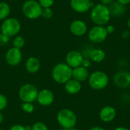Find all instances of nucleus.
I'll return each instance as SVG.
<instances>
[{"mask_svg": "<svg viewBox=\"0 0 130 130\" xmlns=\"http://www.w3.org/2000/svg\"><path fill=\"white\" fill-rule=\"evenodd\" d=\"M25 45V39L22 36H16L13 40V47L21 50Z\"/></svg>", "mask_w": 130, "mask_h": 130, "instance_id": "4be33fe9", "label": "nucleus"}, {"mask_svg": "<svg viewBox=\"0 0 130 130\" xmlns=\"http://www.w3.org/2000/svg\"><path fill=\"white\" fill-rule=\"evenodd\" d=\"M10 130H27L25 126H23L21 125L17 124V125H14L13 126L11 127Z\"/></svg>", "mask_w": 130, "mask_h": 130, "instance_id": "c756f323", "label": "nucleus"}, {"mask_svg": "<svg viewBox=\"0 0 130 130\" xmlns=\"http://www.w3.org/2000/svg\"><path fill=\"white\" fill-rule=\"evenodd\" d=\"M89 58L92 62H94L96 63H100L105 59L106 53L101 49L94 48V49L91 50V51L89 54Z\"/></svg>", "mask_w": 130, "mask_h": 130, "instance_id": "aec40b11", "label": "nucleus"}, {"mask_svg": "<svg viewBox=\"0 0 130 130\" xmlns=\"http://www.w3.org/2000/svg\"><path fill=\"white\" fill-rule=\"evenodd\" d=\"M0 130H2V129H0Z\"/></svg>", "mask_w": 130, "mask_h": 130, "instance_id": "79ce46f5", "label": "nucleus"}, {"mask_svg": "<svg viewBox=\"0 0 130 130\" xmlns=\"http://www.w3.org/2000/svg\"><path fill=\"white\" fill-rule=\"evenodd\" d=\"M121 36H122V38H123V39H124V40L128 39V38L129 37V30H123V33H122V34H121Z\"/></svg>", "mask_w": 130, "mask_h": 130, "instance_id": "2f4dec72", "label": "nucleus"}, {"mask_svg": "<svg viewBox=\"0 0 130 130\" xmlns=\"http://www.w3.org/2000/svg\"><path fill=\"white\" fill-rule=\"evenodd\" d=\"M57 121L64 129H70L75 128L77 123V117L72 110L62 109L57 114Z\"/></svg>", "mask_w": 130, "mask_h": 130, "instance_id": "20e7f679", "label": "nucleus"}, {"mask_svg": "<svg viewBox=\"0 0 130 130\" xmlns=\"http://www.w3.org/2000/svg\"><path fill=\"white\" fill-rule=\"evenodd\" d=\"M7 104H8L7 98L4 94H0V112L6 107Z\"/></svg>", "mask_w": 130, "mask_h": 130, "instance_id": "bb28decb", "label": "nucleus"}, {"mask_svg": "<svg viewBox=\"0 0 130 130\" xmlns=\"http://www.w3.org/2000/svg\"><path fill=\"white\" fill-rule=\"evenodd\" d=\"M113 130H130L129 129L126 128V127H124V126H118L117 128H115Z\"/></svg>", "mask_w": 130, "mask_h": 130, "instance_id": "c9c22d12", "label": "nucleus"}, {"mask_svg": "<svg viewBox=\"0 0 130 130\" xmlns=\"http://www.w3.org/2000/svg\"><path fill=\"white\" fill-rule=\"evenodd\" d=\"M117 2H118L124 5H127L130 3V0H117Z\"/></svg>", "mask_w": 130, "mask_h": 130, "instance_id": "72a5a7b5", "label": "nucleus"}, {"mask_svg": "<svg viewBox=\"0 0 130 130\" xmlns=\"http://www.w3.org/2000/svg\"><path fill=\"white\" fill-rule=\"evenodd\" d=\"M53 12L51 8H44L42 10L41 13V17L43 18L44 19H50L53 17Z\"/></svg>", "mask_w": 130, "mask_h": 130, "instance_id": "b1692460", "label": "nucleus"}, {"mask_svg": "<svg viewBox=\"0 0 130 130\" xmlns=\"http://www.w3.org/2000/svg\"><path fill=\"white\" fill-rule=\"evenodd\" d=\"M70 6L75 12L83 14L88 11L94 5L90 0H70Z\"/></svg>", "mask_w": 130, "mask_h": 130, "instance_id": "9b49d317", "label": "nucleus"}, {"mask_svg": "<svg viewBox=\"0 0 130 130\" xmlns=\"http://www.w3.org/2000/svg\"><path fill=\"white\" fill-rule=\"evenodd\" d=\"M38 90L37 87L32 84H25L22 85L18 91V96L23 102L33 103L37 100Z\"/></svg>", "mask_w": 130, "mask_h": 130, "instance_id": "0eeeda50", "label": "nucleus"}, {"mask_svg": "<svg viewBox=\"0 0 130 130\" xmlns=\"http://www.w3.org/2000/svg\"><path fill=\"white\" fill-rule=\"evenodd\" d=\"M90 74L88 69L83 66H78L75 69H72V78L78 81L79 82H83L88 79Z\"/></svg>", "mask_w": 130, "mask_h": 130, "instance_id": "f3484780", "label": "nucleus"}, {"mask_svg": "<svg viewBox=\"0 0 130 130\" xmlns=\"http://www.w3.org/2000/svg\"><path fill=\"white\" fill-rule=\"evenodd\" d=\"M108 34L104 26L94 25L92 27L88 33V39L91 42L95 44H99L106 40Z\"/></svg>", "mask_w": 130, "mask_h": 130, "instance_id": "6e6552de", "label": "nucleus"}, {"mask_svg": "<svg viewBox=\"0 0 130 130\" xmlns=\"http://www.w3.org/2000/svg\"><path fill=\"white\" fill-rule=\"evenodd\" d=\"M10 40V37L6 36L5 34H2V33H0V45L2 46H4V45H6L8 43Z\"/></svg>", "mask_w": 130, "mask_h": 130, "instance_id": "cd10ccee", "label": "nucleus"}, {"mask_svg": "<svg viewBox=\"0 0 130 130\" xmlns=\"http://www.w3.org/2000/svg\"><path fill=\"white\" fill-rule=\"evenodd\" d=\"M84 56L82 53L77 50H72L69 52L66 56V63L69 65L72 69L81 66Z\"/></svg>", "mask_w": 130, "mask_h": 130, "instance_id": "1a4fd4ad", "label": "nucleus"}, {"mask_svg": "<svg viewBox=\"0 0 130 130\" xmlns=\"http://www.w3.org/2000/svg\"><path fill=\"white\" fill-rule=\"evenodd\" d=\"M23 1H24V2H25V1H28V0H23Z\"/></svg>", "mask_w": 130, "mask_h": 130, "instance_id": "ea45409f", "label": "nucleus"}, {"mask_svg": "<svg viewBox=\"0 0 130 130\" xmlns=\"http://www.w3.org/2000/svg\"><path fill=\"white\" fill-rule=\"evenodd\" d=\"M52 77L56 83L66 84L72 78V69L66 63H58L53 69Z\"/></svg>", "mask_w": 130, "mask_h": 130, "instance_id": "f03ea898", "label": "nucleus"}, {"mask_svg": "<svg viewBox=\"0 0 130 130\" xmlns=\"http://www.w3.org/2000/svg\"><path fill=\"white\" fill-rule=\"evenodd\" d=\"M88 130H105L103 127L101 126H94V127H91V129H89Z\"/></svg>", "mask_w": 130, "mask_h": 130, "instance_id": "f704fd0d", "label": "nucleus"}, {"mask_svg": "<svg viewBox=\"0 0 130 130\" xmlns=\"http://www.w3.org/2000/svg\"><path fill=\"white\" fill-rule=\"evenodd\" d=\"M106 27V30H107V32L108 34L113 33L114 30H115V27H114V26L112 25V24H108V25H107V27Z\"/></svg>", "mask_w": 130, "mask_h": 130, "instance_id": "7c9ffc66", "label": "nucleus"}, {"mask_svg": "<svg viewBox=\"0 0 130 130\" xmlns=\"http://www.w3.org/2000/svg\"><path fill=\"white\" fill-rule=\"evenodd\" d=\"M114 0H101V3L104 5H110L112 2H113Z\"/></svg>", "mask_w": 130, "mask_h": 130, "instance_id": "473e14b6", "label": "nucleus"}, {"mask_svg": "<svg viewBox=\"0 0 130 130\" xmlns=\"http://www.w3.org/2000/svg\"><path fill=\"white\" fill-rule=\"evenodd\" d=\"M22 59V53L21 50L11 47L6 52L5 60L7 63L11 66H18Z\"/></svg>", "mask_w": 130, "mask_h": 130, "instance_id": "9d476101", "label": "nucleus"}, {"mask_svg": "<svg viewBox=\"0 0 130 130\" xmlns=\"http://www.w3.org/2000/svg\"><path fill=\"white\" fill-rule=\"evenodd\" d=\"M109 10L110 12V15L115 18H120L123 15H124L126 12V5L118 2H112L109 6Z\"/></svg>", "mask_w": 130, "mask_h": 130, "instance_id": "dca6fc26", "label": "nucleus"}, {"mask_svg": "<svg viewBox=\"0 0 130 130\" xmlns=\"http://www.w3.org/2000/svg\"><path fill=\"white\" fill-rule=\"evenodd\" d=\"M91 60L88 59V58H85V59L84 58V59H83V61H82V66H83V67L88 69V68H89V67L91 66Z\"/></svg>", "mask_w": 130, "mask_h": 130, "instance_id": "c85d7f7f", "label": "nucleus"}, {"mask_svg": "<svg viewBox=\"0 0 130 130\" xmlns=\"http://www.w3.org/2000/svg\"><path fill=\"white\" fill-rule=\"evenodd\" d=\"M117 116V111L115 108L112 106L107 105L101 108L99 112V117L104 123L112 122Z\"/></svg>", "mask_w": 130, "mask_h": 130, "instance_id": "4468645a", "label": "nucleus"}, {"mask_svg": "<svg viewBox=\"0 0 130 130\" xmlns=\"http://www.w3.org/2000/svg\"><path fill=\"white\" fill-rule=\"evenodd\" d=\"M20 21L14 18H7L1 24V33L11 37L16 36L21 30Z\"/></svg>", "mask_w": 130, "mask_h": 130, "instance_id": "423d86ee", "label": "nucleus"}, {"mask_svg": "<svg viewBox=\"0 0 130 130\" xmlns=\"http://www.w3.org/2000/svg\"><path fill=\"white\" fill-rule=\"evenodd\" d=\"M43 8L38 2L35 0L25 1L22 5V12L26 18L30 20H35L41 17Z\"/></svg>", "mask_w": 130, "mask_h": 130, "instance_id": "39448f33", "label": "nucleus"}, {"mask_svg": "<svg viewBox=\"0 0 130 130\" xmlns=\"http://www.w3.org/2000/svg\"><path fill=\"white\" fill-rule=\"evenodd\" d=\"M82 89V84L78 81L71 78L65 84V90L69 94H76Z\"/></svg>", "mask_w": 130, "mask_h": 130, "instance_id": "a211bd4d", "label": "nucleus"}, {"mask_svg": "<svg viewBox=\"0 0 130 130\" xmlns=\"http://www.w3.org/2000/svg\"><path fill=\"white\" fill-rule=\"evenodd\" d=\"M25 67L28 72L36 73L40 70V62L36 57H29L25 62Z\"/></svg>", "mask_w": 130, "mask_h": 130, "instance_id": "6ab92c4d", "label": "nucleus"}, {"mask_svg": "<svg viewBox=\"0 0 130 130\" xmlns=\"http://www.w3.org/2000/svg\"><path fill=\"white\" fill-rule=\"evenodd\" d=\"M90 17L95 25L105 26L109 23L111 15L107 5L98 3L91 8Z\"/></svg>", "mask_w": 130, "mask_h": 130, "instance_id": "f257e3e1", "label": "nucleus"}, {"mask_svg": "<svg viewBox=\"0 0 130 130\" xmlns=\"http://www.w3.org/2000/svg\"><path fill=\"white\" fill-rule=\"evenodd\" d=\"M4 120V117H3V114L0 112V124L3 122Z\"/></svg>", "mask_w": 130, "mask_h": 130, "instance_id": "e433bc0d", "label": "nucleus"}, {"mask_svg": "<svg viewBox=\"0 0 130 130\" xmlns=\"http://www.w3.org/2000/svg\"><path fill=\"white\" fill-rule=\"evenodd\" d=\"M37 100L42 106H49L52 104L54 101V94L51 91L48 89H43L38 92Z\"/></svg>", "mask_w": 130, "mask_h": 130, "instance_id": "2eb2a0df", "label": "nucleus"}, {"mask_svg": "<svg viewBox=\"0 0 130 130\" xmlns=\"http://www.w3.org/2000/svg\"><path fill=\"white\" fill-rule=\"evenodd\" d=\"M11 11L9 5L4 2H0V21H4L8 18Z\"/></svg>", "mask_w": 130, "mask_h": 130, "instance_id": "412c9836", "label": "nucleus"}, {"mask_svg": "<svg viewBox=\"0 0 130 130\" xmlns=\"http://www.w3.org/2000/svg\"><path fill=\"white\" fill-rule=\"evenodd\" d=\"M126 25H127V27H128V29H129V30H130V18H129V19L127 20Z\"/></svg>", "mask_w": 130, "mask_h": 130, "instance_id": "4c0bfd02", "label": "nucleus"}, {"mask_svg": "<svg viewBox=\"0 0 130 130\" xmlns=\"http://www.w3.org/2000/svg\"><path fill=\"white\" fill-rule=\"evenodd\" d=\"M21 108L25 113H31L34 111V106L33 105L32 103H29V102H23L21 105Z\"/></svg>", "mask_w": 130, "mask_h": 130, "instance_id": "5701e85b", "label": "nucleus"}, {"mask_svg": "<svg viewBox=\"0 0 130 130\" xmlns=\"http://www.w3.org/2000/svg\"><path fill=\"white\" fill-rule=\"evenodd\" d=\"M129 80H130V73H129Z\"/></svg>", "mask_w": 130, "mask_h": 130, "instance_id": "a19ab883", "label": "nucleus"}, {"mask_svg": "<svg viewBox=\"0 0 130 130\" xmlns=\"http://www.w3.org/2000/svg\"><path fill=\"white\" fill-rule=\"evenodd\" d=\"M31 130H48V128L43 123L37 122L33 125V126L31 127Z\"/></svg>", "mask_w": 130, "mask_h": 130, "instance_id": "a878e982", "label": "nucleus"}, {"mask_svg": "<svg viewBox=\"0 0 130 130\" xmlns=\"http://www.w3.org/2000/svg\"><path fill=\"white\" fill-rule=\"evenodd\" d=\"M113 82L119 88H126L129 87V73L125 71L117 72L113 76Z\"/></svg>", "mask_w": 130, "mask_h": 130, "instance_id": "ddd939ff", "label": "nucleus"}, {"mask_svg": "<svg viewBox=\"0 0 130 130\" xmlns=\"http://www.w3.org/2000/svg\"><path fill=\"white\" fill-rule=\"evenodd\" d=\"M55 0H39L38 2L40 5V6L44 8H51L53 4H54Z\"/></svg>", "mask_w": 130, "mask_h": 130, "instance_id": "393cba45", "label": "nucleus"}, {"mask_svg": "<svg viewBox=\"0 0 130 130\" xmlns=\"http://www.w3.org/2000/svg\"><path fill=\"white\" fill-rule=\"evenodd\" d=\"M70 32L76 37H82L88 32V26L82 20H75L69 25Z\"/></svg>", "mask_w": 130, "mask_h": 130, "instance_id": "f8f14e48", "label": "nucleus"}, {"mask_svg": "<svg viewBox=\"0 0 130 130\" xmlns=\"http://www.w3.org/2000/svg\"><path fill=\"white\" fill-rule=\"evenodd\" d=\"M109 77L104 72L95 71L92 72L88 77V85L89 86L97 91L103 90L107 87L109 85Z\"/></svg>", "mask_w": 130, "mask_h": 130, "instance_id": "7ed1b4c3", "label": "nucleus"}, {"mask_svg": "<svg viewBox=\"0 0 130 130\" xmlns=\"http://www.w3.org/2000/svg\"><path fill=\"white\" fill-rule=\"evenodd\" d=\"M66 130H78L77 129H75V128H72V129H66Z\"/></svg>", "mask_w": 130, "mask_h": 130, "instance_id": "58836bf2", "label": "nucleus"}]
</instances>
